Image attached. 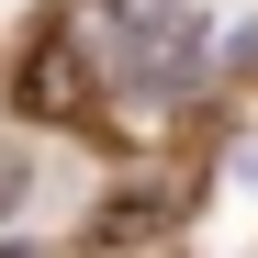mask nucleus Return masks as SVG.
<instances>
[{"label": "nucleus", "mask_w": 258, "mask_h": 258, "mask_svg": "<svg viewBox=\"0 0 258 258\" xmlns=\"http://www.w3.org/2000/svg\"><path fill=\"white\" fill-rule=\"evenodd\" d=\"M101 56L123 90H191V79L213 68V23L191 12V0H101Z\"/></svg>", "instance_id": "f257e3e1"}, {"label": "nucleus", "mask_w": 258, "mask_h": 258, "mask_svg": "<svg viewBox=\"0 0 258 258\" xmlns=\"http://www.w3.org/2000/svg\"><path fill=\"white\" fill-rule=\"evenodd\" d=\"M23 112L34 123H79L90 112V56H79V34H34V56H23Z\"/></svg>", "instance_id": "f03ea898"}, {"label": "nucleus", "mask_w": 258, "mask_h": 258, "mask_svg": "<svg viewBox=\"0 0 258 258\" xmlns=\"http://www.w3.org/2000/svg\"><path fill=\"white\" fill-rule=\"evenodd\" d=\"M168 225H180V202H168V191H123V202H101V247H135V236H168Z\"/></svg>", "instance_id": "7ed1b4c3"}]
</instances>
